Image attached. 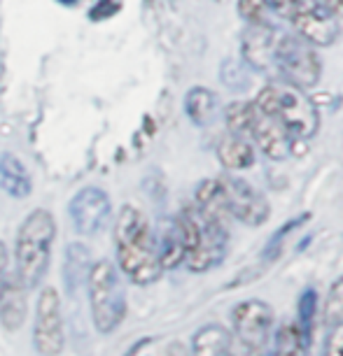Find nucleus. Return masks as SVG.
I'll return each mask as SVG.
<instances>
[{"label": "nucleus", "mask_w": 343, "mask_h": 356, "mask_svg": "<svg viewBox=\"0 0 343 356\" xmlns=\"http://www.w3.org/2000/svg\"><path fill=\"white\" fill-rule=\"evenodd\" d=\"M114 247H117V264L133 284H152L161 277L157 238L152 233L150 221L138 207L124 205L114 221Z\"/></svg>", "instance_id": "nucleus-1"}, {"label": "nucleus", "mask_w": 343, "mask_h": 356, "mask_svg": "<svg viewBox=\"0 0 343 356\" xmlns=\"http://www.w3.org/2000/svg\"><path fill=\"white\" fill-rule=\"evenodd\" d=\"M54 235H56V224H54L49 210H33L19 226L15 245V277L26 291L36 289L40 280L47 275L52 261Z\"/></svg>", "instance_id": "nucleus-2"}, {"label": "nucleus", "mask_w": 343, "mask_h": 356, "mask_svg": "<svg viewBox=\"0 0 343 356\" xmlns=\"http://www.w3.org/2000/svg\"><path fill=\"white\" fill-rule=\"evenodd\" d=\"M176 224L183 233L185 264L192 273H208L224 261L229 243L224 221L208 217L194 207L180 212Z\"/></svg>", "instance_id": "nucleus-3"}, {"label": "nucleus", "mask_w": 343, "mask_h": 356, "mask_svg": "<svg viewBox=\"0 0 343 356\" xmlns=\"http://www.w3.org/2000/svg\"><path fill=\"white\" fill-rule=\"evenodd\" d=\"M254 105L273 117L282 129L297 140H311L320 129V114L304 89L287 84H268L259 91Z\"/></svg>", "instance_id": "nucleus-4"}, {"label": "nucleus", "mask_w": 343, "mask_h": 356, "mask_svg": "<svg viewBox=\"0 0 343 356\" xmlns=\"http://www.w3.org/2000/svg\"><path fill=\"white\" fill-rule=\"evenodd\" d=\"M86 286H89L91 321L96 331L105 335L117 331L126 317V296L110 261H98L89 268Z\"/></svg>", "instance_id": "nucleus-5"}, {"label": "nucleus", "mask_w": 343, "mask_h": 356, "mask_svg": "<svg viewBox=\"0 0 343 356\" xmlns=\"http://www.w3.org/2000/svg\"><path fill=\"white\" fill-rule=\"evenodd\" d=\"M275 65L292 86L311 89L320 82L322 61L311 42L299 35H282L275 42Z\"/></svg>", "instance_id": "nucleus-6"}, {"label": "nucleus", "mask_w": 343, "mask_h": 356, "mask_svg": "<svg viewBox=\"0 0 343 356\" xmlns=\"http://www.w3.org/2000/svg\"><path fill=\"white\" fill-rule=\"evenodd\" d=\"M231 321H234V333H236L241 345L247 352L257 354L271 340L275 317H273V307L266 300L247 298L236 305V310L231 314Z\"/></svg>", "instance_id": "nucleus-7"}, {"label": "nucleus", "mask_w": 343, "mask_h": 356, "mask_svg": "<svg viewBox=\"0 0 343 356\" xmlns=\"http://www.w3.org/2000/svg\"><path fill=\"white\" fill-rule=\"evenodd\" d=\"M287 17L299 31V38L313 47H332L341 35L339 19L329 15L318 0H292Z\"/></svg>", "instance_id": "nucleus-8"}, {"label": "nucleus", "mask_w": 343, "mask_h": 356, "mask_svg": "<svg viewBox=\"0 0 343 356\" xmlns=\"http://www.w3.org/2000/svg\"><path fill=\"white\" fill-rule=\"evenodd\" d=\"M66 333H63V314L61 300H59L56 289H43L38 298L36 310V326H33V345L40 356H59L63 349Z\"/></svg>", "instance_id": "nucleus-9"}, {"label": "nucleus", "mask_w": 343, "mask_h": 356, "mask_svg": "<svg viewBox=\"0 0 343 356\" xmlns=\"http://www.w3.org/2000/svg\"><path fill=\"white\" fill-rule=\"evenodd\" d=\"M220 182L222 191H224L227 212L234 219L252 228L266 224L268 217H271V205L252 184H247L241 177H222Z\"/></svg>", "instance_id": "nucleus-10"}, {"label": "nucleus", "mask_w": 343, "mask_h": 356, "mask_svg": "<svg viewBox=\"0 0 343 356\" xmlns=\"http://www.w3.org/2000/svg\"><path fill=\"white\" fill-rule=\"evenodd\" d=\"M73 228L79 235H98L112 219L110 196L98 186H84L73 196L68 205Z\"/></svg>", "instance_id": "nucleus-11"}, {"label": "nucleus", "mask_w": 343, "mask_h": 356, "mask_svg": "<svg viewBox=\"0 0 343 356\" xmlns=\"http://www.w3.org/2000/svg\"><path fill=\"white\" fill-rule=\"evenodd\" d=\"M254 107H257V105H254ZM250 138H254L257 147L271 161H287L294 154V143H297V140H294L290 133L282 129V126L275 122L273 117L264 114L259 107L254 110Z\"/></svg>", "instance_id": "nucleus-12"}, {"label": "nucleus", "mask_w": 343, "mask_h": 356, "mask_svg": "<svg viewBox=\"0 0 343 356\" xmlns=\"http://www.w3.org/2000/svg\"><path fill=\"white\" fill-rule=\"evenodd\" d=\"M275 42H278V38H275L271 26L252 22L241 38V54H243L247 65L266 72L271 65H275Z\"/></svg>", "instance_id": "nucleus-13"}, {"label": "nucleus", "mask_w": 343, "mask_h": 356, "mask_svg": "<svg viewBox=\"0 0 343 356\" xmlns=\"http://www.w3.org/2000/svg\"><path fill=\"white\" fill-rule=\"evenodd\" d=\"M26 289L17 277L0 282V324L8 331H17L26 319Z\"/></svg>", "instance_id": "nucleus-14"}, {"label": "nucleus", "mask_w": 343, "mask_h": 356, "mask_svg": "<svg viewBox=\"0 0 343 356\" xmlns=\"http://www.w3.org/2000/svg\"><path fill=\"white\" fill-rule=\"evenodd\" d=\"M0 189L12 198H29L33 191L31 175L15 154L0 156Z\"/></svg>", "instance_id": "nucleus-15"}, {"label": "nucleus", "mask_w": 343, "mask_h": 356, "mask_svg": "<svg viewBox=\"0 0 343 356\" xmlns=\"http://www.w3.org/2000/svg\"><path fill=\"white\" fill-rule=\"evenodd\" d=\"M192 352L194 356H234L231 333L220 324H208L194 333Z\"/></svg>", "instance_id": "nucleus-16"}, {"label": "nucleus", "mask_w": 343, "mask_h": 356, "mask_svg": "<svg viewBox=\"0 0 343 356\" xmlns=\"http://www.w3.org/2000/svg\"><path fill=\"white\" fill-rule=\"evenodd\" d=\"M311 340L313 338L299 326V321L285 319L273 335L271 356H306Z\"/></svg>", "instance_id": "nucleus-17"}, {"label": "nucleus", "mask_w": 343, "mask_h": 356, "mask_svg": "<svg viewBox=\"0 0 343 356\" xmlns=\"http://www.w3.org/2000/svg\"><path fill=\"white\" fill-rule=\"evenodd\" d=\"M218 159L227 170H245L254 165V147L247 138L227 133L218 143Z\"/></svg>", "instance_id": "nucleus-18"}, {"label": "nucleus", "mask_w": 343, "mask_h": 356, "mask_svg": "<svg viewBox=\"0 0 343 356\" xmlns=\"http://www.w3.org/2000/svg\"><path fill=\"white\" fill-rule=\"evenodd\" d=\"M89 268H91L89 247L82 243H73L66 247L63 280H66V289H68L70 293L75 291L82 282H86V277H89Z\"/></svg>", "instance_id": "nucleus-19"}, {"label": "nucleus", "mask_w": 343, "mask_h": 356, "mask_svg": "<svg viewBox=\"0 0 343 356\" xmlns=\"http://www.w3.org/2000/svg\"><path fill=\"white\" fill-rule=\"evenodd\" d=\"M185 112L194 126L213 124L215 114H218V96L206 86H194L185 96Z\"/></svg>", "instance_id": "nucleus-20"}, {"label": "nucleus", "mask_w": 343, "mask_h": 356, "mask_svg": "<svg viewBox=\"0 0 343 356\" xmlns=\"http://www.w3.org/2000/svg\"><path fill=\"white\" fill-rule=\"evenodd\" d=\"M157 252H159V261H161V268H164V270H171V268H176L185 261L183 233H180L176 219L164 226V231H161L159 240H157Z\"/></svg>", "instance_id": "nucleus-21"}, {"label": "nucleus", "mask_w": 343, "mask_h": 356, "mask_svg": "<svg viewBox=\"0 0 343 356\" xmlns=\"http://www.w3.org/2000/svg\"><path fill=\"white\" fill-rule=\"evenodd\" d=\"M197 210L213 219L224 221L227 212V203H224V191H222V182L220 179H206V182L199 184L197 189Z\"/></svg>", "instance_id": "nucleus-22"}, {"label": "nucleus", "mask_w": 343, "mask_h": 356, "mask_svg": "<svg viewBox=\"0 0 343 356\" xmlns=\"http://www.w3.org/2000/svg\"><path fill=\"white\" fill-rule=\"evenodd\" d=\"M254 103L250 100H236L227 107L224 117H227V129L234 136H243L250 138V129H252V119H254Z\"/></svg>", "instance_id": "nucleus-23"}, {"label": "nucleus", "mask_w": 343, "mask_h": 356, "mask_svg": "<svg viewBox=\"0 0 343 356\" xmlns=\"http://www.w3.org/2000/svg\"><path fill=\"white\" fill-rule=\"evenodd\" d=\"M325 326L332 328L343 326V277H339L332 284L327 293V303H325Z\"/></svg>", "instance_id": "nucleus-24"}, {"label": "nucleus", "mask_w": 343, "mask_h": 356, "mask_svg": "<svg viewBox=\"0 0 343 356\" xmlns=\"http://www.w3.org/2000/svg\"><path fill=\"white\" fill-rule=\"evenodd\" d=\"M315 312H318V291L311 286L299 296V307H297V321L299 326L313 338V324H315Z\"/></svg>", "instance_id": "nucleus-25"}, {"label": "nucleus", "mask_w": 343, "mask_h": 356, "mask_svg": "<svg viewBox=\"0 0 343 356\" xmlns=\"http://www.w3.org/2000/svg\"><path fill=\"white\" fill-rule=\"evenodd\" d=\"M266 10V0H238V15L245 22H261V15Z\"/></svg>", "instance_id": "nucleus-26"}, {"label": "nucleus", "mask_w": 343, "mask_h": 356, "mask_svg": "<svg viewBox=\"0 0 343 356\" xmlns=\"http://www.w3.org/2000/svg\"><path fill=\"white\" fill-rule=\"evenodd\" d=\"M322 356H343V326L332 328V333H329V338H327L325 354Z\"/></svg>", "instance_id": "nucleus-27"}, {"label": "nucleus", "mask_w": 343, "mask_h": 356, "mask_svg": "<svg viewBox=\"0 0 343 356\" xmlns=\"http://www.w3.org/2000/svg\"><path fill=\"white\" fill-rule=\"evenodd\" d=\"M329 15H334L336 19H343V0H318Z\"/></svg>", "instance_id": "nucleus-28"}, {"label": "nucleus", "mask_w": 343, "mask_h": 356, "mask_svg": "<svg viewBox=\"0 0 343 356\" xmlns=\"http://www.w3.org/2000/svg\"><path fill=\"white\" fill-rule=\"evenodd\" d=\"M290 3L292 0H266L268 8H273L278 15H287V10H290Z\"/></svg>", "instance_id": "nucleus-29"}, {"label": "nucleus", "mask_w": 343, "mask_h": 356, "mask_svg": "<svg viewBox=\"0 0 343 356\" xmlns=\"http://www.w3.org/2000/svg\"><path fill=\"white\" fill-rule=\"evenodd\" d=\"M5 270H8V250L0 243V282L5 280Z\"/></svg>", "instance_id": "nucleus-30"}]
</instances>
